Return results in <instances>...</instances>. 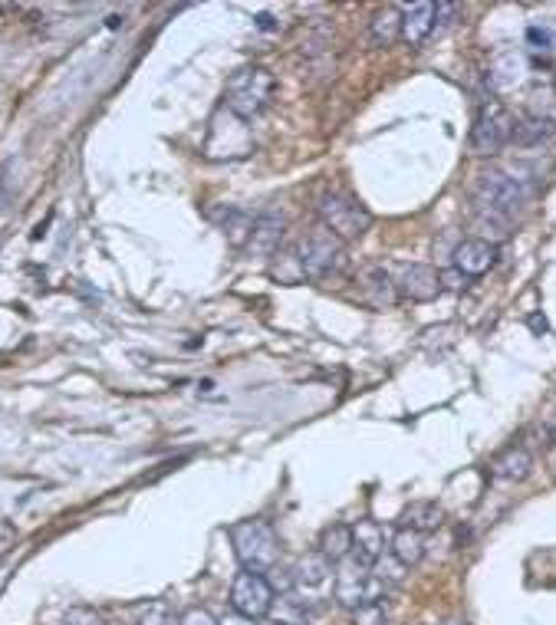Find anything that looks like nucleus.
Here are the masks:
<instances>
[{"label":"nucleus","instance_id":"nucleus-1","mask_svg":"<svg viewBox=\"0 0 556 625\" xmlns=\"http://www.w3.org/2000/svg\"><path fill=\"white\" fill-rule=\"evenodd\" d=\"M274 96H277V76L260 63L241 66L237 73H231L228 86H224V106L241 122L257 119L274 102Z\"/></svg>","mask_w":556,"mask_h":625},{"label":"nucleus","instance_id":"nucleus-2","mask_svg":"<svg viewBox=\"0 0 556 625\" xmlns=\"http://www.w3.org/2000/svg\"><path fill=\"white\" fill-rule=\"evenodd\" d=\"M316 218H320L326 231L343 244L362 241L372 227V214L366 204H359L353 195H346V191H339V188H326L316 195Z\"/></svg>","mask_w":556,"mask_h":625},{"label":"nucleus","instance_id":"nucleus-3","mask_svg":"<svg viewBox=\"0 0 556 625\" xmlns=\"http://www.w3.org/2000/svg\"><path fill=\"white\" fill-rule=\"evenodd\" d=\"M231 543L237 563L247 573H270L280 563V537L267 520H241L231 527Z\"/></svg>","mask_w":556,"mask_h":625},{"label":"nucleus","instance_id":"nucleus-4","mask_svg":"<svg viewBox=\"0 0 556 625\" xmlns=\"http://www.w3.org/2000/svg\"><path fill=\"white\" fill-rule=\"evenodd\" d=\"M293 257H297V264H300L306 280L339 277V274H346V267H349L346 244L336 241V237L329 234L326 227H316V231L303 234L300 244L293 247Z\"/></svg>","mask_w":556,"mask_h":625},{"label":"nucleus","instance_id":"nucleus-5","mask_svg":"<svg viewBox=\"0 0 556 625\" xmlns=\"http://www.w3.org/2000/svg\"><path fill=\"white\" fill-rule=\"evenodd\" d=\"M530 195H533V188L527 185V178L501 172V168L481 172L478 181H474V204H478V208L501 211V214H507V218H514L517 211H524Z\"/></svg>","mask_w":556,"mask_h":625},{"label":"nucleus","instance_id":"nucleus-6","mask_svg":"<svg viewBox=\"0 0 556 625\" xmlns=\"http://www.w3.org/2000/svg\"><path fill=\"white\" fill-rule=\"evenodd\" d=\"M336 602L343 609H359L362 602H372V599H389V586L382 583V579L369 570V566H362L356 556H346L343 563H339L336 570Z\"/></svg>","mask_w":556,"mask_h":625},{"label":"nucleus","instance_id":"nucleus-7","mask_svg":"<svg viewBox=\"0 0 556 625\" xmlns=\"http://www.w3.org/2000/svg\"><path fill=\"white\" fill-rule=\"evenodd\" d=\"M514 116H510V109L504 102H494L487 99L484 106L478 109V119H474V129H471V149L478 155H497L510 145V135H514Z\"/></svg>","mask_w":556,"mask_h":625},{"label":"nucleus","instance_id":"nucleus-8","mask_svg":"<svg viewBox=\"0 0 556 625\" xmlns=\"http://www.w3.org/2000/svg\"><path fill=\"white\" fill-rule=\"evenodd\" d=\"M274 586L264 573H237L231 583V609L237 616L260 622L270 616V606H274Z\"/></svg>","mask_w":556,"mask_h":625},{"label":"nucleus","instance_id":"nucleus-9","mask_svg":"<svg viewBox=\"0 0 556 625\" xmlns=\"http://www.w3.org/2000/svg\"><path fill=\"white\" fill-rule=\"evenodd\" d=\"M494 264H497V244L481 241V237H464V241L451 250V267L468 280H481L484 274H491Z\"/></svg>","mask_w":556,"mask_h":625},{"label":"nucleus","instance_id":"nucleus-10","mask_svg":"<svg viewBox=\"0 0 556 625\" xmlns=\"http://www.w3.org/2000/svg\"><path fill=\"white\" fill-rule=\"evenodd\" d=\"M356 283H359L362 303H369L372 310H392V306L399 303V283H395L389 270L379 267V264L362 267Z\"/></svg>","mask_w":556,"mask_h":625},{"label":"nucleus","instance_id":"nucleus-11","mask_svg":"<svg viewBox=\"0 0 556 625\" xmlns=\"http://www.w3.org/2000/svg\"><path fill=\"white\" fill-rule=\"evenodd\" d=\"M283 237H287V218L277 214V211H264V214H257L247 250L257 254V257H277Z\"/></svg>","mask_w":556,"mask_h":625},{"label":"nucleus","instance_id":"nucleus-12","mask_svg":"<svg viewBox=\"0 0 556 625\" xmlns=\"http://www.w3.org/2000/svg\"><path fill=\"white\" fill-rule=\"evenodd\" d=\"M441 290H445L441 287V274L428 264L405 267V274L399 280V297L412 300V303H431Z\"/></svg>","mask_w":556,"mask_h":625},{"label":"nucleus","instance_id":"nucleus-13","mask_svg":"<svg viewBox=\"0 0 556 625\" xmlns=\"http://www.w3.org/2000/svg\"><path fill=\"white\" fill-rule=\"evenodd\" d=\"M320 616H323L320 602L303 599L297 593H283L280 599H274V606H270V619L277 625H316Z\"/></svg>","mask_w":556,"mask_h":625},{"label":"nucleus","instance_id":"nucleus-14","mask_svg":"<svg viewBox=\"0 0 556 625\" xmlns=\"http://www.w3.org/2000/svg\"><path fill=\"white\" fill-rule=\"evenodd\" d=\"M431 33H435V4L431 0H418V4L402 10V40L408 47H422Z\"/></svg>","mask_w":556,"mask_h":625},{"label":"nucleus","instance_id":"nucleus-15","mask_svg":"<svg viewBox=\"0 0 556 625\" xmlns=\"http://www.w3.org/2000/svg\"><path fill=\"white\" fill-rule=\"evenodd\" d=\"M385 553V533L376 520L362 517L353 524V556L362 566H376V560Z\"/></svg>","mask_w":556,"mask_h":625},{"label":"nucleus","instance_id":"nucleus-16","mask_svg":"<svg viewBox=\"0 0 556 625\" xmlns=\"http://www.w3.org/2000/svg\"><path fill=\"white\" fill-rule=\"evenodd\" d=\"M530 471H533V454L527 445H520V441L507 445L501 454H494V461H491V474L497 481H524V477H530Z\"/></svg>","mask_w":556,"mask_h":625},{"label":"nucleus","instance_id":"nucleus-17","mask_svg":"<svg viewBox=\"0 0 556 625\" xmlns=\"http://www.w3.org/2000/svg\"><path fill=\"white\" fill-rule=\"evenodd\" d=\"M441 524H445V510H441L438 500H415V504H408L399 517V527L418 530V533H431Z\"/></svg>","mask_w":556,"mask_h":625},{"label":"nucleus","instance_id":"nucleus-18","mask_svg":"<svg viewBox=\"0 0 556 625\" xmlns=\"http://www.w3.org/2000/svg\"><path fill=\"white\" fill-rule=\"evenodd\" d=\"M553 135H556L553 119L527 116V119H517L514 122V135H510V145H517V149H537V145L550 142Z\"/></svg>","mask_w":556,"mask_h":625},{"label":"nucleus","instance_id":"nucleus-19","mask_svg":"<svg viewBox=\"0 0 556 625\" xmlns=\"http://www.w3.org/2000/svg\"><path fill=\"white\" fill-rule=\"evenodd\" d=\"M329 576H333V563H329L320 550L303 553L300 560H297V566H293V583H297L300 589H316V586H323Z\"/></svg>","mask_w":556,"mask_h":625},{"label":"nucleus","instance_id":"nucleus-20","mask_svg":"<svg viewBox=\"0 0 556 625\" xmlns=\"http://www.w3.org/2000/svg\"><path fill=\"white\" fill-rule=\"evenodd\" d=\"M369 40L372 47H392L402 40V10L399 7H382L376 10V17L369 20Z\"/></svg>","mask_w":556,"mask_h":625},{"label":"nucleus","instance_id":"nucleus-21","mask_svg":"<svg viewBox=\"0 0 556 625\" xmlns=\"http://www.w3.org/2000/svg\"><path fill=\"white\" fill-rule=\"evenodd\" d=\"M389 553L405 566V570H412V566H418L425 560V533L399 527V530H395L392 543H389Z\"/></svg>","mask_w":556,"mask_h":625},{"label":"nucleus","instance_id":"nucleus-22","mask_svg":"<svg viewBox=\"0 0 556 625\" xmlns=\"http://www.w3.org/2000/svg\"><path fill=\"white\" fill-rule=\"evenodd\" d=\"M320 553L329 563H343L346 556H353V527L349 524H329L320 533Z\"/></svg>","mask_w":556,"mask_h":625},{"label":"nucleus","instance_id":"nucleus-23","mask_svg":"<svg viewBox=\"0 0 556 625\" xmlns=\"http://www.w3.org/2000/svg\"><path fill=\"white\" fill-rule=\"evenodd\" d=\"M527 76V56L524 53H504V56H497L494 66H491V83L497 89H510V86H517L520 79Z\"/></svg>","mask_w":556,"mask_h":625},{"label":"nucleus","instance_id":"nucleus-24","mask_svg":"<svg viewBox=\"0 0 556 625\" xmlns=\"http://www.w3.org/2000/svg\"><path fill=\"white\" fill-rule=\"evenodd\" d=\"M510 224H514V218H507V214L474 204V227L481 231V241H504V237H510Z\"/></svg>","mask_w":556,"mask_h":625},{"label":"nucleus","instance_id":"nucleus-25","mask_svg":"<svg viewBox=\"0 0 556 625\" xmlns=\"http://www.w3.org/2000/svg\"><path fill=\"white\" fill-rule=\"evenodd\" d=\"M254 214H247L241 208H224L221 211V231L231 237L234 247H247L251 241V231H254Z\"/></svg>","mask_w":556,"mask_h":625},{"label":"nucleus","instance_id":"nucleus-26","mask_svg":"<svg viewBox=\"0 0 556 625\" xmlns=\"http://www.w3.org/2000/svg\"><path fill=\"white\" fill-rule=\"evenodd\" d=\"M132 616H135V625H178L181 622V616L172 609V602H165V599L142 602V606L132 609Z\"/></svg>","mask_w":556,"mask_h":625},{"label":"nucleus","instance_id":"nucleus-27","mask_svg":"<svg viewBox=\"0 0 556 625\" xmlns=\"http://www.w3.org/2000/svg\"><path fill=\"white\" fill-rule=\"evenodd\" d=\"M389 622V599H372L353 609V625H385Z\"/></svg>","mask_w":556,"mask_h":625},{"label":"nucleus","instance_id":"nucleus-28","mask_svg":"<svg viewBox=\"0 0 556 625\" xmlns=\"http://www.w3.org/2000/svg\"><path fill=\"white\" fill-rule=\"evenodd\" d=\"M527 43L537 53H553L556 50V24L553 20H543V24L527 27Z\"/></svg>","mask_w":556,"mask_h":625},{"label":"nucleus","instance_id":"nucleus-29","mask_svg":"<svg viewBox=\"0 0 556 625\" xmlns=\"http://www.w3.org/2000/svg\"><path fill=\"white\" fill-rule=\"evenodd\" d=\"M56 625H106V616L93 606H70Z\"/></svg>","mask_w":556,"mask_h":625},{"label":"nucleus","instance_id":"nucleus-30","mask_svg":"<svg viewBox=\"0 0 556 625\" xmlns=\"http://www.w3.org/2000/svg\"><path fill=\"white\" fill-rule=\"evenodd\" d=\"M372 573H376L385 586H399L402 579H405V566H402L399 560H395L392 553H389V556L382 553L379 560H376V566H372Z\"/></svg>","mask_w":556,"mask_h":625},{"label":"nucleus","instance_id":"nucleus-31","mask_svg":"<svg viewBox=\"0 0 556 625\" xmlns=\"http://www.w3.org/2000/svg\"><path fill=\"white\" fill-rule=\"evenodd\" d=\"M461 14V4H451V0H441L435 4V27H451L455 17Z\"/></svg>","mask_w":556,"mask_h":625},{"label":"nucleus","instance_id":"nucleus-32","mask_svg":"<svg viewBox=\"0 0 556 625\" xmlns=\"http://www.w3.org/2000/svg\"><path fill=\"white\" fill-rule=\"evenodd\" d=\"M178 625H218V619H214L208 609L195 606V609L181 612V622H178Z\"/></svg>","mask_w":556,"mask_h":625},{"label":"nucleus","instance_id":"nucleus-33","mask_svg":"<svg viewBox=\"0 0 556 625\" xmlns=\"http://www.w3.org/2000/svg\"><path fill=\"white\" fill-rule=\"evenodd\" d=\"M468 283H471V280H468V277H461L455 267L441 274V287H448V290H464V287H468Z\"/></svg>","mask_w":556,"mask_h":625},{"label":"nucleus","instance_id":"nucleus-34","mask_svg":"<svg viewBox=\"0 0 556 625\" xmlns=\"http://www.w3.org/2000/svg\"><path fill=\"white\" fill-rule=\"evenodd\" d=\"M218 625H257V622L244 619V616H237V612H234V616H228V619H224V622H218Z\"/></svg>","mask_w":556,"mask_h":625},{"label":"nucleus","instance_id":"nucleus-35","mask_svg":"<svg viewBox=\"0 0 556 625\" xmlns=\"http://www.w3.org/2000/svg\"><path fill=\"white\" fill-rule=\"evenodd\" d=\"M530 326H533V329H540V333H543V329H547V320H540V316H530Z\"/></svg>","mask_w":556,"mask_h":625},{"label":"nucleus","instance_id":"nucleus-36","mask_svg":"<svg viewBox=\"0 0 556 625\" xmlns=\"http://www.w3.org/2000/svg\"><path fill=\"white\" fill-rule=\"evenodd\" d=\"M547 435H550V445H556V422H550V428H547Z\"/></svg>","mask_w":556,"mask_h":625},{"label":"nucleus","instance_id":"nucleus-37","mask_svg":"<svg viewBox=\"0 0 556 625\" xmlns=\"http://www.w3.org/2000/svg\"><path fill=\"white\" fill-rule=\"evenodd\" d=\"M445 625H464V622H445Z\"/></svg>","mask_w":556,"mask_h":625},{"label":"nucleus","instance_id":"nucleus-38","mask_svg":"<svg viewBox=\"0 0 556 625\" xmlns=\"http://www.w3.org/2000/svg\"><path fill=\"white\" fill-rule=\"evenodd\" d=\"M553 89H556V76H553Z\"/></svg>","mask_w":556,"mask_h":625}]
</instances>
